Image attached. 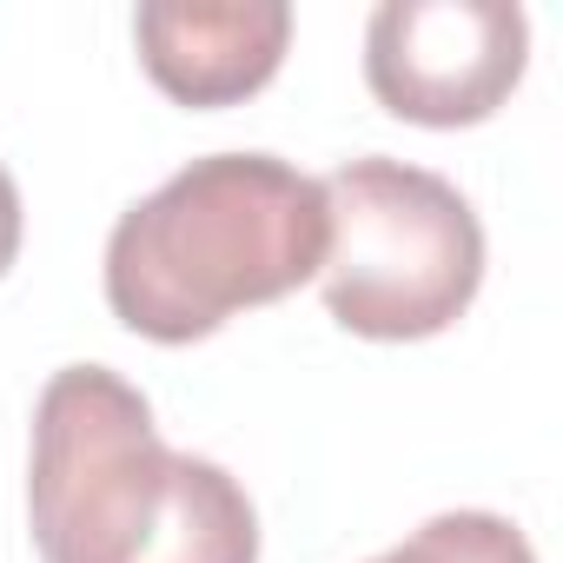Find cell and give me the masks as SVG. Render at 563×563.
<instances>
[{
    "label": "cell",
    "mask_w": 563,
    "mask_h": 563,
    "mask_svg": "<svg viewBox=\"0 0 563 563\" xmlns=\"http://www.w3.org/2000/svg\"><path fill=\"white\" fill-rule=\"evenodd\" d=\"M325 186V312L378 345L451 332L484 286V225L471 199L405 159H352Z\"/></svg>",
    "instance_id": "cell-3"
},
{
    "label": "cell",
    "mask_w": 563,
    "mask_h": 563,
    "mask_svg": "<svg viewBox=\"0 0 563 563\" xmlns=\"http://www.w3.org/2000/svg\"><path fill=\"white\" fill-rule=\"evenodd\" d=\"M27 517L47 563H258L245 484L166 451L153 405L107 365H67L34 405Z\"/></svg>",
    "instance_id": "cell-1"
},
{
    "label": "cell",
    "mask_w": 563,
    "mask_h": 563,
    "mask_svg": "<svg viewBox=\"0 0 563 563\" xmlns=\"http://www.w3.org/2000/svg\"><path fill=\"white\" fill-rule=\"evenodd\" d=\"M372 563H537V550L497 510H444Z\"/></svg>",
    "instance_id": "cell-6"
},
{
    "label": "cell",
    "mask_w": 563,
    "mask_h": 563,
    "mask_svg": "<svg viewBox=\"0 0 563 563\" xmlns=\"http://www.w3.org/2000/svg\"><path fill=\"white\" fill-rule=\"evenodd\" d=\"M140 67L179 107H239L272 87L292 47L286 0H153L133 14Z\"/></svg>",
    "instance_id": "cell-5"
},
{
    "label": "cell",
    "mask_w": 563,
    "mask_h": 563,
    "mask_svg": "<svg viewBox=\"0 0 563 563\" xmlns=\"http://www.w3.org/2000/svg\"><path fill=\"white\" fill-rule=\"evenodd\" d=\"M325 245L332 219L312 173L272 153H212L120 212L107 306L153 345H192L319 278Z\"/></svg>",
    "instance_id": "cell-2"
},
{
    "label": "cell",
    "mask_w": 563,
    "mask_h": 563,
    "mask_svg": "<svg viewBox=\"0 0 563 563\" xmlns=\"http://www.w3.org/2000/svg\"><path fill=\"white\" fill-rule=\"evenodd\" d=\"M14 258H21V186L0 166V278H8Z\"/></svg>",
    "instance_id": "cell-7"
},
{
    "label": "cell",
    "mask_w": 563,
    "mask_h": 563,
    "mask_svg": "<svg viewBox=\"0 0 563 563\" xmlns=\"http://www.w3.org/2000/svg\"><path fill=\"white\" fill-rule=\"evenodd\" d=\"M530 67L517 0H385L365 27V87L411 126L490 120Z\"/></svg>",
    "instance_id": "cell-4"
}]
</instances>
